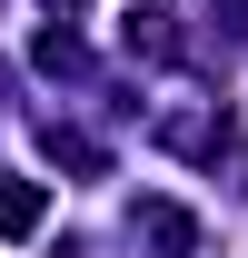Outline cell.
<instances>
[{"label": "cell", "mask_w": 248, "mask_h": 258, "mask_svg": "<svg viewBox=\"0 0 248 258\" xmlns=\"http://www.w3.org/2000/svg\"><path fill=\"white\" fill-rule=\"evenodd\" d=\"M129 228H139L159 258H189V248H199V219H189V209H169V199H139V219H129Z\"/></svg>", "instance_id": "cell-1"}, {"label": "cell", "mask_w": 248, "mask_h": 258, "mask_svg": "<svg viewBox=\"0 0 248 258\" xmlns=\"http://www.w3.org/2000/svg\"><path fill=\"white\" fill-rule=\"evenodd\" d=\"M40 219H50V189L40 179H0V238H30Z\"/></svg>", "instance_id": "cell-2"}, {"label": "cell", "mask_w": 248, "mask_h": 258, "mask_svg": "<svg viewBox=\"0 0 248 258\" xmlns=\"http://www.w3.org/2000/svg\"><path fill=\"white\" fill-rule=\"evenodd\" d=\"M119 40H129V50H149V60H179V30H169V10H129V20H119Z\"/></svg>", "instance_id": "cell-3"}, {"label": "cell", "mask_w": 248, "mask_h": 258, "mask_svg": "<svg viewBox=\"0 0 248 258\" xmlns=\"http://www.w3.org/2000/svg\"><path fill=\"white\" fill-rule=\"evenodd\" d=\"M50 159H60V169H99V149L80 139V129H50Z\"/></svg>", "instance_id": "cell-4"}]
</instances>
